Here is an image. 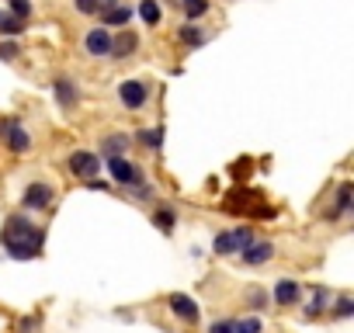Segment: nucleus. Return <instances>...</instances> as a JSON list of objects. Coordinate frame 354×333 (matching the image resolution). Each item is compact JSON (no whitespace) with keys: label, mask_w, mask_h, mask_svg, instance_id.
<instances>
[{"label":"nucleus","mask_w":354,"mask_h":333,"mask_svg":"<svg viewBox=\"0 0 354 333\" xmlns=\"http://www.w3.org/2000/svg\"><path fill=\"white\" fill-rule=\"evenodd\" d=\"M53 195H56V191H53L46 181H32V184L21 191V205L32 209V212H42V209L53 205Z\"/></svg>","instance_id":"423d86ee"},{"label":"nucleus","mask_w":354,"mask_h":333,"mask_svg":"<svg viewBox=\"0 0 354 333\" xmlns=\"http://www.w3.org/2000/svg\"><path fill=\"white\" fill-rule=\"evenodd\" d=\"M108 174L118 181V184H125V188H136V184H142V166L139 163H132V160H125V156H108Z\"/></svg>","instance_id":"7ed1b4c3"},{"label":"nucleus","mask_w":354,"mask_h":333,"mask_svg":"<svg viewBox=\"0 0 354 333\" xmlns=\"http://www.w3.org/2000/svg\"><path fill=\"white\" fill-rule=\"evenodd\" d=\"M118 101L125 111H139L149 101V84L146 80H122L118 84Z\"/></svg>","instance_id":"39448f33"},{"label":"nucleus","mask_w":354,"mask_h":333,"mask_svg":"<svg viewBox=\"0 0 354 333\" xmlns=\"http://www.w3.org/2000/svg\"><path fill=\"white\" fill-rule=\"evenodd\" d=\"M25 32V21L15 18V15H0V35H21Z\"/></svg>","instance_id":"5701e85b"},{"label":"nucleus","mask_w":354,"mask_h":333,"mask_svg":"<svg viewBox=\"0 0 354 333\" xmlns=\"http://www.w3.org/2000/svg\"><path fill=\"white\" fill-rule=\"evenodd\" d=\"M326 305H330V292H326L323 285H316V288H313V298H309V305H306V316L313 319V316H319Z\"/></svg>","instance_id":"a211bd4d"},{"label":"nucleus","mask_w":354,"mask_h":333,"mask_svg":"<svg viewBox=\"0 0 354 333\" xmlns=\"http://www.w3.org/2000/svg\"><path fill=\"white\" fill-rule=\"evenodd\" d=\"M84 49H87V56H94V59L111 56V32H108V28H91V32L84 35Z\"/></svg>","instance_id":"6e6552de"},{"label":"nucleus","mask_w":354,"mask_h":333,"mask_svg":"<svg viewBox=\"0 0 354 333\" xmlns=\"http://www.w3.org/2000/svg\"><path fill=\"white\" fill-rule=\"evenodd\" d=\"M209 8H212L209 0H181V11H185L192 21H195V18H205V15H209Z\"/></svg>","instance_id":"412c9836"},{"label":"nucleus","mask_w":354,"mask_h":333,"mask_svg":"<svg viewBox=\"0 0 354 333\" xmlns=\"http://www.w3.org/2000/svg\"><path fill=\"white\" fill-rule=\"evenodd\" d=\"M139 18H142V25H160V18H163V8L156 4V0H139Z\"/></svg>","instance_id":"6ab92c4d"},{"label":"nucleus","mask_w":354,"mask_h":333,"mask_svg":"<svg viewBox=\"0 0 354 333\" xmlns=\"http://www.w3.org/2000/svg\"><path fill=\"white\" fill-rule=\"evenodd\" d=\"M181 42H185L188 49H198V46L209 42V35H205L198 25H185V28H181Z\"/></svg>","instance_id":"aec40b11"},{"label":"nucleus","mask_w":354,"mask_h":333,"mask_svg":"<svg viewBox=\"0 0 354 333\" xmlns=\"http://www.w3.org/2000/svg\"><path fill=\"white\" fill-rule=\"evenodd\" d=\"M233 326H236L233 319H219V323H212V330H209V333H233Z\"/></svg>","instance_id":"c85d7f7f"},{"label":"nucleus","mask_w":354,"mask_h":333,"mask_svg":"<svg viewBox=\"0 0 354 333\" xmlns=\"http://www.w3.org/2000/svg\"><path fill=\"white\" fill-rule=\"evenodd\" d=\"M351 198H354V184H351V181H344V184L337 188V202H333V209H330V219L347 216V212H351Z\"/></svg>","instance_id":"2eb2a0df"},{"label":"nucleus","mask_w":354,"mask_h":333,"mask_svg":"<svg viewBox=\"0 0 354 333\" xmlns=\"http://www.w3.org/2000/svg\"><path fill=\"white\" fill-rule=\"evenodd\" d=\"M153 226H156L160 233H174V226H177V212H174L170 205H160V209L153 212Z\"/></svg>","instance_id":"f3484780"},{"label":"nucleus","mask_w":354,"mask_h":333,"mask_svg":"<svg viewBox=\"0 0 354 333\" xmlns=\"http://www.w3.org/2000/svg\"><path fill=\"white\" fill-rule=\"evenodd\" d=\"M136 139H139L146 149H160V146H163V129H142V132H136Z\"/></svg>","instance_id":"4be33fe9"},{"label":"nucleus","mask_w":354,"mask_h":333,"mask_svg":"<svg viewBox=\"0 0 354 333\" xmlns=\"http://www.w3.org/2000/svg\"><path fill=\"white\" fill-rule=\"evenodd\" d=\"M129 135H122V132H115V135H108V139H101V146H104V160L108 156H125V149H129Z\"/></svg>","instance_id":"dca6fc26"},{"label":"nucleus","mask_w":354,"mask_h":333,"mask_svg":"<svg viewBox=\"0 0 354 333\" xmlns=\"http://www.w3.org/2000/svg\"><path fill=\"white\" fill-rule=\"evenodd\" d=\"M240 257H243V264L261 267V264H268V260L274 257V243H271V240H254L247 250H240Z\"/></svg>","instance_id":"9b49d317"},{"label":"nucleus","mask_w":354,"mask_h":333,"mask_svg":"<svg viewBox=\"0 0 354 333\" xmlns=\"http://www.w3.org/2000/svg\"><path fill=\"white\" fill-rule=\"evenodd\" d=\"M53 94H56V101H59L63 111H70V108L80 104V91H77V84H73L70 77H59V80L53 84Z\"/></svg>","instance_id":"f8f14e48"},{"label":"nucleus","mask_w":354,"mask_h":333,"mask_svg":"<svg viewBox=\"0 0 354 333\" xmlns=\"http://www.w3.org/2000/svg\"><path fill=\"white\" fill-rule=\"evenodd\" d=\"M250 302H254V309H264L268 305V295L261 288H250Z\"/></svg>","instance_id":"cd10ccee"},{"label":"nucleus","mask_w":354,"mask_h":333,"mask_svg":"<svg viewBox=\"0 0 354 333\" xmlns=\"http://www.w3.org/2000/svg\"><path fill=\"white\" fill-rule=\"evenodd\" d=\"M35 326H39V319H35V316H28V319H21V323H18V333H35Z\"/></svg>","instance_id":"c756f323"},{"label":"nucleus","mask_w":354,"mask_h":333,"mask_svg":"<svg viewBox=\"0 0 354 333\" xmlns=\"http://www.w3.org/2000/svg\"><path fill=\"white\" fill-rule=\"evenodd\" d=\"M274 302L278 305H302V285L292 281V278H281L274 285Z\"/></svg>","instance_id":"ddd939ff"},{"label":"nucleus","mask_w":354,"mask_h":333,"mask_svg":"<svg viewBox=\"0 0 354 333\" xmlns=\"http://www.w3.org/2000/svg\"><path fill=\"white\" fill-rule=\"evenodd\" d=\"M42 243H46V233L39 226H32V219L25 216H11L8 226H4V247L11 254V260H32L42 254Z\"/></svg>","instance_id":"f257e3e1"},{"label":"nucleus","mask_w":354,"mask_h":333,"mask_svg":"<svg viewBox=\"0 0 354 333\" xmlns=\"http://www.w3.org/2000/svg\"><path fill=\"white\" fill-rule=\"evenodd\" d=\"M333 316H337V319H351V316H354V298H351V295H340L337 305H333Z\"/></svg>","instance_id":"b1692460"},{"label":"nucleus","mask_w":354,"mask_h":333,"mask_svg":"<svg viewBox=\"0 0 354 333\" xmlns=\"http://www.w3.org/2000/svg\"><path fill=\"white\" fill-rule=\"evenodd\" d=\"M73 8H77L80 15H97V11H101V0H73Z\"/></svg>","instance_id":"bb28decb"},{"label":"nucleus","mask_w":354,"mask_h":333,"mask_svg":"<svg viewBox=\"0 0 354 333\" xmlns=\"http://www.w3.org/2000/svg\"><path fill=\"white\" fill-rule=\"evenodd\" d=\"M0 132H4L11 153H28V149H32V135H28V129H21L18 122H4V125H0Z\"/></svg>","instance_id":"1a4fd4ad"},{"label":"nucleus","mask_w":354,"mask_h":333,"mask_svg":"<svg viewBox=\"0 0 354 333\" xmlns=\"http://www.w3.org/2000/svg\"><path fill=\"white\" fill-rule=\"evenodd\" d=\"M66 166H70V174H73V178H80V181H94V178L104 171L101 156H97V153H87V149H77V153H70Z\"/></svg>","instance_id":"f03ea898"},{"label":"nucleus","mask_w":354,"mask_h":333,"mask_svg":"<svg viewBox=\"0 0 354 333\" xmlns=\"http://www.w3.org/2000/svg\"><path fill=\"white\" fill-rule=\"evenodd\" d=\"M250 243H254V233H250L247 226H240V229L219 233V236H216V243H212V250H216V254H223V257H230V254H240V250H247Z\"/></svg>","instance_id":"20e7f679"},{"label":"nucleus","mask_w":354,"mask_h":333,"mask_svg":"<svg viewBox=\"0 0 354 333\" xmlns=\"http://www.w3.org/2000/svg\"><path fill=\"white\" fill-rule=\"evenodd\" d=\"M101 18H104L101 28H122V25L132 21V8H129V4H111V8L101 11Z\"/></svg>","instance_id":"4468645a"},{"label":"nucleus","mask_w":354,"mask_h":333,"mask_svg":"<svg viewBox=\"0 0 354 333\" xmlns=\"http://www.w3.org/2000/svg\"><path fill=\"white\" fill-rule=\"evenodd\" d=\"M11 15L21 18V21H28V15H32V0H11Z\"/></svg>","instance_id":"a878e982"},{"label":"nucleus","mask_w":354,"mask_h":333,"mask_svg":"<svg viewBox=\"0 0 354 333\" xmlns=\"http://www.w3.org/2000/svg\"><path fill=\"white\" fill-rule=\"evenodd\" d=\"M261 330H264V323H261L257 316H247L243 323H236V326H233V333H261Z\"/></svg>","instance_id":"393cba45"},{"label":"nucleus","mask_w":354,"mask_h":333,"mask_svg":"<svg viewBox=\"0 0 354 333\" xmlns=\"http://www.w3.org/2000/svg\"><path fill=\"white\" fill-rule=\"evenodd\" d=\"M167 305H170V312L181 319V323H198V316H202V309H198V302L192 298V295H185V292H174L170 298H167Z\"/></svg>","instance_id":"0eeeda50"},{"label":"nucleus","mask_w":354,"mask_h":333,"mask_svg":"<svg viewBox=\"0 0 354 333\" xmlns=\"http://www.w3.org/2000/svg\"><path fill=\"white\" fill-rule=\"evenodd\" d=\"M18 56V46L15 42H4V46H0V59H15Z\"/></svg>","instance_id":"7c9ffc66"},{"label":"nucleus","mask_w":354,"mask_h":333,"mask_svg":"<svg viewBox=\"0 0 354 333\" xmlns=\"http://www.w3.org/2000/svg\"><path fill=\"white\" fill-rule=\"evenodd\" d=\"M139 49V35L132 28H122L118 35H111V59H129Z\"/></svg>","instance_id":"9d476101"}]
</instances>
